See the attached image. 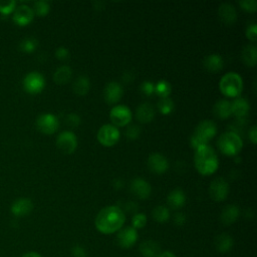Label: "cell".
I'll use <instances>...</instances> for the list:
<instances>
[{
	"instance_id": "6da1fadb",
	"label": "cell",
	"mask_w": 257,
	"mask_h": 257,
	"mask_svg": "<svg viewBox=\"0 0 257 257\" xmlns=\"http://www.w3.org/2000/svg\"><path fill=\"white\" fill-rule=\"evenodd\" d=\"M125 222V215L118 206H106L95 217L94 225L102 234H112L119 231Z\"/></svg>"
},
{
	"instance_id": "7a4b0ae2",
	"label": "cell",
	"mask_w": 257,
	"mask_h": 257,
	"mask_svg": "<svg viewBox=\"0 0 257 257\" xmlns=\"http://www.w3.org/2000/svg\"><path fill=\"white\" fill-rule=\"evenodd\" d=\"M195 151L194 163L197 171L203 176L214 174L219 167L218 157L214 149L209 145H205Z\"/></svg>"
},
{
	"instance_id": "3957f363",
	"label": "cell",
	"mask_w": 257,
	"mask_h": 257,
	"mask_svg": "<svg viewBox=\"0 0 257 257\" xmlns=\"http://www.w3.org/2000/svg\"><path fill=\"white\" fill-rule=\"evenodd\" d=\"M216 133H217V125L213 120H209V119L202 120L196 126L194 134L190 138L191 147L197 150L202 146L208 145V142L215 137Z\"/></svg>"
},
{
	"instance_id": "277c9868",
	"label": "cell",
	"mask_w": 257,
	"mask_h": 257,
	"mask_svg": "<svg viewBox=\"0 0 257 257\" xmlns=\"http://www.w3.org/2000/svg\"><path fill=\"white\" fill-rule=\"evenodd\" d=\"M219 150L226 156L234 157L240 153L243 148L241 137L235 132H226L218 139Z\"/></svg>"
},
{
	"instance_id": "5b68a950",
	"label": "cell",
	"mask_w": 257,
	"mask_h": 257,
	"mask_svg": "<svg viewBox=\"0 0 257 257\" xmlns=\"http://www.w3.org/2000/svg\"><path fill=\"white\" fill-rule=\"evenodd\" d=\"M219 88L225 96L237 97L243 90L242 77L236 72H228L221 77Z\"/></svg>"
},
{
	"instance_id": "8992f818",
	"label": "cell",
	"mask_w": 257,
	"mask_h": 257,
	"mask_svg": "<svg viewBox=\"0 0 257 257\" xmlns=\"http://www.w3.org/2000/svg\"><path fill=\"white\" fill-rule=\"evenodd\" d=\"M96 138L103 147H112L119 140V131L113 124L106 123L99 127Z\"/></svg>"
},
{
	"instance_id": "52a82bcc",
	"label": "cell",
	"mask_w": 257,
	"mask_h": 257,
	"mask_svg": "<svg viewBox=\"0 0 257 257\" xmlns=\"http://www.w3.org/2000/svg\"><path fill=\"white\" fill-rule=\"evenodd\" d=\"M131 109L123 104H116L112 106L109 111V118L114 126H125L132 120Z\"/></svg>"
},
{
	"instance_id": "ba28073f",
	"label": "cell",
	"mask_w": 257,
	"mask_h": 257,
	"mask_svg": "<svg viewBox=\"0 0 257 257\" xmlns=\"http://www.w3.org/2000/svg\"><path fill=\"white\" fill-rule=\"evenodd\" d=\"M45 86V79L43 75L37 71H31L25 75L23 79V87L24 89L31 93L36 94L43 90Z\"/></svg>"
},
{
	"instance_id": "9c48e42d",
	"label": "cell",
	"mask_w": 257,
	"mask_h": 257,
	"mask_svg": "<svg viewBox=\"0 0 257 257\" xmlns=\"http://www.w3.org/2000/svg\"><path fill=\"white\" fill-rule=\"evenodd\" d=\"M229 194V185L224 178L214 179L209 186V195L215 202L224 201Z\"/></svg>"
},
{
	"instance_id": "30bf717a",
	"label": "cell",
	"mask_w": 257,
	"mask_h": 257,
	"mask_svg": "<svg viewBox=\"0 0 257 257\" xmlns=\"http://www.w3.org/2000/svg\"><path fill=\"white\" fill-rule=\"evenodd\" d=\"M56 146L63 154H72L77 148V138L74 133L64 131L58 135Z\"/></svg>"
},
{
	"instance_id": "8fae6325",
	"label": "cell",
	"mask_w": 257,
	"mask_h": 257,
	"mask_svg": "<svg viewBox=\"0 0 257 257\" xmlns=\"http://www.w3.org/2000/svg\"><path fill=\"white\" fill-rule=\"evenodd\" d=\"M59 126L57 117L52 113H42L36 119V127L45 135L54 134Z\"/></svg>"
},
{
	"instance_id": "7c38bea8",
	"label": "cell",
	"mask_w": 257,
	"mask_h": 257,
	"mask_svg": "<svg viewBox=\"0 0 257 257\" xmlns=\"http://www.w3.org/2000/svg\"><path fill=\"white\" fill-rule=\"evenodd\" d=\"M117 232L118 233L116 236V241L121 248L127 249L133 247L136 244L139 234L135 228H133L132 226H128V227L121 228Z\"/></svg>"
},
{
	"instance_id": "4fadbf2b",
	"label": "cell",
	"mask_w": 257,
	"mask_h": 257,
	"mask_svg": "<svg viewBox=\"0 0 257 257\" xmlns=\"http://www.w3.org/2000/svg\"><path fill=\"white\" fill-rule=\"evenodd\" d=\"M123 95L122 86L115 81L108 82L103 89V98L107 104L117 103Z\"/></svg>"
},
{
	"instance_id": "5bb4252c",
	"label": "cell",
	"mask_w": 257,
	"mask_h": 257,
	"mask_svg": "<svg viewBox=\"0 0 257 257\" xmlns=\"http://www.w3.org/2000/svg\"><path fill=\"white\" fill-rule=\"evenodd\" d=\"M130 190L132 194L138 199L145 200L148 199L152 192V187L149 182L142 178H135L130 185Z\"/></svg>"
},
{
	"instance_id": "9a60e30c",
	"label": "cell",
	"mask_w": 257,
	"mask_h": 257,
	"mask_svg": "<svg viewBox=\"0 0 257 257\" xmlns=\"http://www.w3.org/2000/svg\"><path fill=\"white\" fill-rule=\"evenodd\" d=\"M148 167L155 174H164L169 168V162L166 157L159 153L150 155L148 159Z\"/></svg>"
},
{
	"instance_id": "2e32d148",
	"label": "cell",
	"mask_w": 257,
	"mask_h": 257,
	"mask_svg": "<svg viewBox=\"0 0 257 257\" xmlns=\"http://www.w3.org/2000/svg\"><path fill=\"white\" fill-rule=\"evenodd\" d=\"M33 10L27 5H20L14 9L13 21L20 26L28 25L33 20Z\"/></svg>"
},
{
	"instance_id": "e0dca14e",
	"label": "cell",
	"mask_w": 257,
	"mask_h": 257,
	"mask_svg": "<svg viewBox=\"0 0 257 257\" xmlns=\"http://www.w3.org/2000/svg\"><path fill=\"white\" fill-rule=\"evenodd\" d=\"M218 16L220 20L227 24L232 25L237 20V12L235 7L230 3H222L218 8Z\"/></svg>"
},
{
	"instance_id": "ac0fdd59",
	"label": "cell",
	"mask_w": 257,
	"mask_h": 257,
	"mask_svg": "<svg viewBox=\"0 0 257 257\" xmlns=\"http://www.w3.org/2000/svg\"><path fill=\"white\" fill-rule=\"evenodd\" d=\"M33 209V204L28 198H19L11 205V212L17 217H24L30 214Z\"/></svg>"
},
{
	"instance_id": "d6986e66",
	"label": "cell",
	"mask_w": 257,
	"mask_h": 257,
	"mask_svg": "<svg viewBox=\"0 0 257 257\" xmlns=\"http://www.w3.org/2000/svg\"><path fill=\"white\" fill-rule=\"evenodd\" d=\"M136 117L142 123L151 122L155 117V108L149 102H143L136 109Z\"/></svg>"
},
{
	"instance_id": "ffe728a7",
	"label": "cell",
	"mask_w": 257,
	"mask_h": 257,
	"mask_svg": "<svg viewBox=\"0 0 257 257\" xmlns=\"http://www.w3.org/2000/svg\"><path fill=\"white\" fill-rule=\"evenodd\" d=\"M203 65L208 71H210L212 73H216V72H219L223 68L224 60L220 54L212 53L205 57V59L203 61Z\"/></svg>"
},
{
	"instance_id": "44dd1931",
	"label": "cell",
	"mask_w": 257,
	"mask_h": 257,
	"mask_svg": "<svg viewBox=\"0 0 257 257\" xmlns=\"http://www.w3.org/2000/svg\"><path fill=\"white\" fill-rule=\"evenodd\" d=\"M167 203L173 210L181 209L186 203V195L181 189H174L167 196Z\"/></svg>"
},
{
	"instance_id": "7402d4cb",
	"label": "cell",
	"mask_w": 257,
	"mask_h": 257,
	"mask_svg": "<svg viewBox=\"0 0 257 257\" xmlns=\"http://www.w3.org/2000/svg\"><path fill=\"white\" fill-rule=\"evenodd\" d=\"M239 214H240V210L236 205H233V204L227 205L221 213V217H220L221 222L226 226L232 225L237 221Z\"/></svg>"
},
{
	"instance_id": "603a6c76",
	"label": "cell",
	"mask_w": 257,
	"mask_h": 257,
	"mask_svg": "<svg viewBox=\"0 0 257 257\" xmlns=\"http://www.w3.org/2000/svg\"><path fill=\"white\" fill-rule=\"evenodd\" d=\"M231 109L232 114H234L236 117L242 118L248 114L250 105L245 98L237 97L231 102Z\"/></svg>"
},
{
	"instance_id": "cb8c5ba5",
	"label": "cell",
	"mask_w": 257,
	"mask_h": 257,
	"mask_svg": "<svg viewBox=\"0 0 257 257\" xmlns=\"http://www.w3.org/2000/svg\"><path fill=\"white\" fill-rule=\"evenodd\" d=\"M213 111L214 114L221 119L229 118L232 115L231 102L227 99H220L215 103Z\"/></svg>"
},
{
	"instance_id": "d4e9b609",
	"label": "cell",
	"mask_w": 257,
	"mask_h": 257,
	"mask_svg": "<svg viewBox=\"0 0 257 257\" xmlns=\"http://www.w3.org/2000/svg\"><path fill=\"white\" fill-rule=\"evenodd\" d=\"M140 252L144 257H157L161 253V247L158 242L147 240L140 245Z\"/></svg>"
},
{
	"instance_id": "484cf974",
	"label": "cell",
	"mask_w": 257,
	"mask_h": 257,
	"mask_svg": "<svg viewBox=\"0 0 257 257\" xmlns=\"http://www.w3.org/2000/svg\"><path fill=\"white\" fill-rule=\"evenodd\" d=\"M233 238L227 233H221L215 238L216 249L220 253H227L233 247Z\"/></svg>"
},
{
	"instance_id": "4316f807",
	"label": "cell",
	"mask_w": 257,
	"mask_h": 257,
	"mask_svg": "<svg viewBox=\"0 0 257 257\" xmlns=\"http://www.w3.org/2000/svg\"><path fill=\"white\" fill-rule=\"evenodd\" d=\"M241 58H242V61L247 66H251V67L255 66L256 60H257L256 46L253 44L245 45L241 51Z\"/></svg>"
},
{
	"instance_id": "83f0119b",
	"label": "cell",
	"mask_w": 257,
	"mask_h": 257,
	"mask_svg": "<svg viewBox=\"0 0 257 257\" xmlns=\"http://www.w3.org/2000/svg\"><path fill=\"white\" fill-rule=\"evenodd\" d=\"M89 88H90V81H89V78L87 76H84V75H81V76H78L73 84H72V90L73 92L76 94V95H79V96H83L85 95L88 91H89Z\"/></svg>"
},
{
	"instance_id": "f1b7e54d",
	"label": "cell",
	"mask_w": 257,
	"mask_h": 257,
	"mask_svg": "<svg viewBox=\"0 0 257 257\" xmlns=\"http://www.w3.org/2000/svg\"><path fill=\"white\" fill-rule=\"evenodd\" d=\"M72 76V70L67 65H62L58 67L53 73V80L58 84L67 83Z\"/></svg>"
},
{
	"instance_id": "f546056e",
	"label": "cell",
	"mask_w": 257,
	"mask_h": 257,
	"mask_svg": "<svg viewBox=\"0 0 257 257\" xmlns=\"http://www.w3.org/2000/svg\"><path fill=\"white\" fill-rule=\"evenodd\" d=\"M153 218L158 223H166L170 218V211L169 208L163 205H159L154 208L152 212Z\"/></svg>"
},
{
	"instance_id": "4dcf8cb0",
	"label": "cell",
	"mask_w": 257,
	"mask_h": 257,
	"mask_svg": "<svg viewBox=\"0 0 257 257\" xmlns=\"http://www.w3.org/2000/svg\"><path fill=\"white\" fill-rule=\"evenodd\" d=\"M171 91H172L171 84L167 80L162 79L155 84V93L159 95L161 98L169 97Z\"/></svg>"
},
{
	"instance_id": "1f68e13d",
	"label": "cell",
	"mask_w": 257,
	"mask_h": 257,
	"mask_svg": "<svg viewBox=\"0 0 257 257\" xmlns=\"http://www.w3.org/2000/svg\"><path fill=\"white\" fill-rule=\"evenodd\" d=\"M158 109L162 114H170L174 110V102L170 97H163L158 101Z\"/></svg>"
},
{
	"instance_id": "d6a6232c",
	"label": "cell",
	"mask_w": 257,
	"mask_h": 257,
	"mask_svg": "<svg viewBox=\"0 0 257 257\" xmlns=\"http://www.w3.org/2000/svg\"><path fill=\"white\" fill-rule=\"evenodd\" d=\"M32 10H33V13H35L37 16H45L50 10V5L47 1L39 0L34 2Z\"/></svg>"
},
{
	"instance_id": "836d02e7",
	"label": "cell",
	"mask_w": 257,
	"mask_h": 257,
	"mask_svg": "<svg viewBox=\"0 0 257 257\" xmlns=\"http://www.w3.org/2000/svg\"><path fill=\"white\" fill-rule=\"evenodd\" d=\"M37 44H38V42H37V40L35 38H33V37H26V38H24L20 42L19 47H20V49L22 51L30 53V52L35 50V48L37 47Z\"/></svg>"
},
{
	"instance_id": "e575fe53",
	"label": "cell",
	"mask_w": 257,
	"mask_h": 257,
	"mask_svg": "<svg viewBox=\"0 0 257 257\" xmlns=\"http://www.w3.org/2000/svg\"><path fill=\"white\" fill-rule=\"evenodd\" d=\"M147 224V216L143 213H137L132 218V227L136 230L142 229Z\"/></svg>"
},
{
	"instance_id": "d590c367",
	"label": "cell",
	"mask_w": 257,
	"mask_h": 257,
	"mask_svg": "<svg viewBox=\"0 0 257 257\" xmlns=\"http://www.w3.org/2000/svg\"><path fill=\"white\" fill-rule=\"evenodd\" d=\"M16 8V2L14 0H0V13L4 15L10 14Z\"/></svg>"
},
{
	"instance_id": "8d00e7d4",
	"label": "cell",
	"mask_w": 257,
	"mask_h": 257,
	"mask_svg": "<svg viewBox=\"0 0 257 257\" xmlns=\"http://www.w3.org/2000/svg\"><path fill=\"white\" fill-rule=\"evenodd\" d=\"M239 5L246 12L253 13L257 10V1L256 0H241V1H239Z\"/></svg>"
},
{
	"instance_id": "74e56055",
	"label": "cell",
	"mask_w": 257,
	"mask_h": 257,
	"mask_svg": "<svg viewBox=\"0 0 257 257\" xmlns=\"http://www.w3.org/2000/svg\"><path fill=\"white\" fill-rule=\"evenodd\" d=\"M125 137L128 139V140H136L140 137L141 135V128L139 125H136V124H131L126 127L125 132Z\"/></svg>"
},
{
	"instance_id": "f35d334b",
	"label": "cell",
	"mask_w": 257,
	"mask_h": 257,
	"mask_svg": "<svg viewBox=\"0 0 257 257\" xmlns=\"http://www.w3.org/2000/svg\"><path fill=\"white\" fill-rule=\"evenodd\" d=\"M140 90L144 95L150 96L155 92V84L152 81H144L140 86Z\"/></svg>"
},
{
	"instance_id": "ab89813d",
	"label": "cell",
	"mask_w": 257,
	"mask_h": 257,
	"mask_svg": "<svg viewBox=\"0 0 257 257\" xmlns=\"http://www.w3.org/2000/svg\"><path fill=\"white\" fill-rule=\"evenodd\" d=\"M65 122H66V124H67L68 126H70V127H76V126H78V125L80 124L81 119H80V117H79L78 114L71 112V113H68V114L66 115V117H65Z\"/></svg>"
},
{
	"instance_id": "60d3db41",
	"label": "cell",
	"mask_w": 257,
	"mask_h": 257,
	"mask_svg": "<svg viewBox=\"0 0 257 257\" xmlns=\"http://www.w3.org/2000/svg\"><path fill=\"white\" fill-rule=\"evenodd\" d=\"M256 36H257V25L255 23L249 24L246 28V37L251 41H255Z\"/></svg>"
},
{
	"instance_id": "b9f144b4",
	"label": "cell",
	"mask_w": 257,
	"mask_h": 257,
	"mask_svg": "<svg viewBox=\"0 0 257 257\" xmlns=\"http://www.w3.org/2000/svg\"><path fill=\"white\" fill-rule=\"evenodd\" d=\"M55 56L56 58H58L59 60H65L68 58L69 56V51L66 47L64 46H60L55 50Z\"/></svg>"
},
{
	"instance_id": "7bdbcfd3",
	"label": "cell",
	"mask_w": 257,
	"mask_h": 257,
	"mask_svg": "<svg viewBox=\"0 0 257 257\" xmlns=\"http://www.w3.org/2000/svg\"><path fill=\"white\" fill-rule=\"evenodd\" d=\"M71 255L72 257H87V253L85 249L80 245H75L71 249Z\"/></svg>"
},
{
	"instance_id": "ee69618b",
	"label": "cell",
	"mask_w": 257,
	"mask_h": 257,
	"mask_svg": "<svg viewBox=\"0 0 257 257\" xmlns=\"http://www.w3.org/2000/svg\"><path fill=\"white\" fill-rule=\"evenodd\" d=\"M173 221H174L175 225H177V226H182V225H184L185 222H186V216H185L183 213L178 212V213H176V214L174 215Z\"/></svg>"
},
{
	"instance_id": "f6af8a7d",
	"label": "cell",
	"mask_w": 257,
	"mask_h": 257,
	"mask_svg": "<svg viewBox=\"0 0 257 257\" xmlns=\"http://www.w3.org/2000/svg\"><path fill=\"white\" fill-rule=\"evenodd\" d=\"M249 140L251 141V143L253 145H255L257 143V130H256V125H252L249 130Z\"/></svg>"
},
{
	"instance_id": "bcb514c9",
	"label": "cell",
	"mask_w": 257,
	"mask_h": 257,
	"mask_svg": "<svg viewBox=\"0 0 257 257\" xmlns=\"http://www.w3.org/2000/svg\"><path fill=\"white\" fill-rule=\"evenodd\" d=\"M113 185V188H115V189H121L122 187H123V182L120 180V179H116V180H114L113 181V183H112Z\"/></svg>"
},
{
	"instance_id": "7dc6e473",
	"label": "cell",
	"mask_w": 257,
	"mask_h": 257,
	"mask_svg": "<svg viewBox=\"0 0 257 257\" xmlns=\"http://www.w3.org/2000/svg\"><path fill=\"white\" fill-rule=\"evenodd\" d=\"M157 257H176V255L171 251H164L161 252Z\"/></svg>"
},
{
	"instance_id": "c3c4849f",
	"label": "cell",
	"mask_w": 257,
	"mask_h": 257,
	"mask_svg": "<svg viewBox=\"0 0 257 257\" xmlns=\"http://www.w3.org/2000/svg\"><path fill=\"white\" fill-rule=\"evenodd\" d=\"M22 257H41L37 252H33V251H31V252H28V253H25Z\"/></svg>"
}]
</instances>
